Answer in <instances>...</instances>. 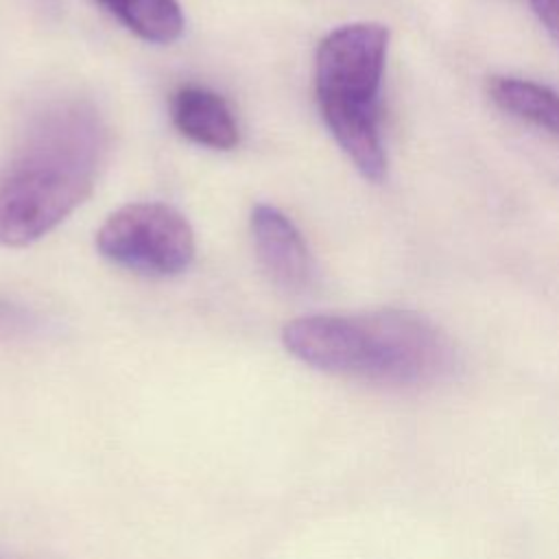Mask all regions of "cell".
<instances>
[{"label": "cell", "instance_id": "obj_1", "mask_svg": "<svg viewBox=\"0 0 559 559\" xmlns=\"http://www.w3.org/2000/svg\"><path fill=\"white\" fill-rule=\"evenodd\" d=\"M105 151L107 129L90 103L37 111L0 168V245L26 247L61 225L92 194Z\"/></svg>", "mask_w": 559, "mask_h": 559}, {"label": "cell", "instance_id": "obj_2", "mask_svg": "<svg viewBox=\"0 0 559 559\" xmlns=\"http://www.w3.org/2000/svg\"><path fill=\"white\" fill-rule=\"evenodd\" d=\"M282 343L317 371L380 386H428L456 365L448 334L424 314L400 308L299 317L284 325Z\"/></svg>", "mask_w": 559, "mask_h": 559}, {"label": "cell", "instance_id": "obj_3", "mask_svg": "<svg viewBox=\"0 0 559 559\" xmlns=\"http://www.w3.org/2000/svg\"><path fill=\"white\" fill-rule=\"evenodd\" d=\"M389 28L354 22L330 31L314 55V94L321 118L356 170L380 183L386 151L380 131V92Z\"/></svg>", "mask_w": 559, "mask_h": 559}, {"label": "cell", "instance_id": "obj_4", "mask_svg": "<svg viewBox=\"0 0 559 559\" xmlns=\"http://www.w3.org/2000/svg\"><path fill=\"white\" fill-rule=\"evenodd\" d=\"M96 247L109 262L151 277L186 271L194 258L188 218L166 203H129L107 216Z\"/></svg>", "mask_w": 559, "mask_h": 559}, {"label": "cell", "instance_id": "obj_5", "mask_svg": "<svg viewBox=\"0 0 559 559\" xmlns=\"http://www.w3.org/2000/svg\"><path fill=\"white\" fill-rule=\"evenodd\" d=\"M251 234L258 260L269 280L286 293H304L312 284L310 251L293 221L269 203L251 210Z\"/></svg>", "mask_w": 559, "mask_h": 559}, {"label": "cell", "instance_id": "obj_6", "mask_svg": "<svg viewBox=\"0 0 559 559\" xmlns=\"http://www.w3.org/2000/svg\"><path fill=\"white\" fill-rule=\"evenodd\" d=\"M170 118L183 138L214 151H231L240 140L227 100L199 85H186L173 94Z\"/></svg>", "mask_w": 559, "mask_h": 559}, {"label": "cell", "instance_id": "obj_7", "mask_svg": "<svg viewBox=\"0 0 559 559\" xmlns=\"http://www.w3.org/2000/svg\"><path fill=\"white\" fill-rule=\"evenodd\" d=\"M491 103L528 124H535L559 138V92L518 76H491L487 81Z\"/></svg>", "mask_w": 559, "mask_h": 559}, {"label": "cell", "instance_id": "obj_8", "mask_svg": "<svg viewBox=\"0 0 559 559\" xmlns=\"http://www.w3.org/2000/svg\"><path fill=\"white\" fill-rule=\"evenodd\" d=\"M114 15L151 44H170L183 33V13L177 0H122Z\"/></svg>", "mask_w": 559, "mask_h": 559}, {"label": "cell", "instance_id": "obj_9", "mask_svg": "<svg viewBox=\"0 0 559 559\" xmlns=\"http://www.w3.org/2000/svg\"><path fill=\"white\" fill-rule=\"evenodd\" d=\"M37 330H39V319L31 310L0 297V341L26 338Z\"/></svg>", "mask_w": 559, "mask_h": 559}, {"label": "cell", "instance_id": "obj_10", "mask_svg": "<svg viewBox=\"0 0 559 559\" xmlns=\"http://www.w3.org/2000/svg\"><path fill=\"white\" fill-rule=\"evenodd\" d=\"M535 15L559 46V0H528Z\"/></svg>", "mask_w": 559, "mask_h": 559}, {"label": "cell", "instance_id": "obj_11", "mask_svg": "<svg viewBox=\"0 0 559 559\" xmlns=\"http://www.w3.org/2000/svg\"><path fill=\"white\" fill-rule=\"evenodd\" d=\"M98 2H100V4H105V7H107L111 13H114L122 0H98Z\"/></svg>", "mask_w": 559, "mask_h": 559}]
</instances>
